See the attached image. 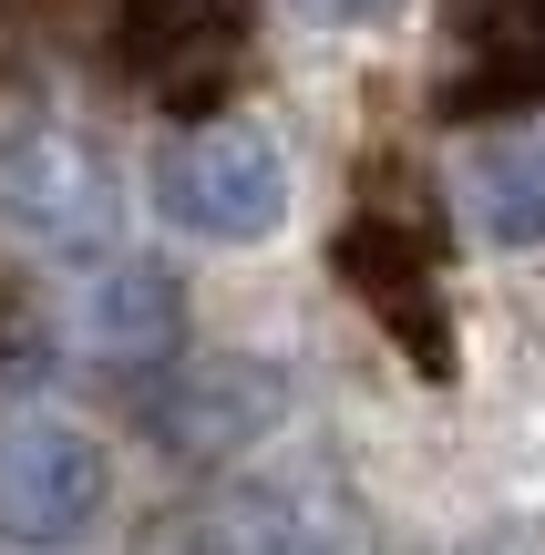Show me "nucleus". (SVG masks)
<instances>
[{
  "instance_id": "1",
  "label": "nucleus",
  "mask_w": 545,
  "mask_h": 555,
  "mask_svg": "<svg viewBox=\"0 0 545 555\" xmlns=\"http://www.w3.org/2000/svg\"><path fill=\"white\" fill-rule=\"evenodd\" d=\"M155 196H165V217H176L185 237L258 247V237H278V217H288V155L258 124H196V134L155 165Z\"/></svg>"
},
{
  "instance_id": "2",
  "label": "nucleus",
  "mask_w": 545,
  "mask_h": 555,
  "mask_svg": "<svg viewBox=\"0 0 545 555\" xmlns=\"http://www.w3.org/2000/svg\"><path fill=\"white\" fill-rule=\"evenodd\" d=\"M0 217H11L31 247H52V258L114 247V227H124L114 155L82 144V134H62V124H21V134L0 144Z\"/></svg>"
},
{
  "instance_id": "3",
  "label": "nucleus",
  "mask_w": 545,
  "mask_h": 555,
  "mask_svg": "<svg viewBox=\"0 0 545 555\" xmlns=\"http://www.w3.org/2000/svg\"><path fill=\"white\" fill-rule=\"evenodd\" d=\"M103 515V442L73 422H11L0 433V545L73 555Z\"/></svg>"
},
{
  "instance_id": "4",
  "label": "nucleus",
  "mask_w": 545,
  "mask_h": 555,
  "mask_svg": "<svg viewBox=\"0 0 545 555\" xmlns=\"http://www.w3.org/2000/svg\"><path fill=\"white\" fill-rule=\"evenodd\" d=\"M247 41H258V0H124V62H134V82H155L185 114H206L247 73Z\"/></svg>"
},
{
  "instance_id": "5",
  "label": "nucleus",
  "mask_w": 545,
  "mask_h": 555,
  "mask_svg": "<svg viewBox=\"0 0 545 555\" xmlns=\"http://www.w3.org/2000/svg\"><path fill=\"white\" fill-rule=\"evenodd\" d=\"M340 278L381 309V330L402 339L432 380L453 371V330H443V298H432V237L402 217V206H371V217L340 237Z\"/></svg>"
},
{
  "instance_id": "6",
  "label": "nucleus",
  "mask_w": 545,
  "mask_h": 555,
  "mask_svg": "<svg viewBox=\"0 0 545 555\" xmlns=\"http://www.w3.org/2000/svg\"><path fill=\"white\" fill-rule=\"evenodd\" d=\"M443 11H453V41H464L453 114L545 103V0H443Z\"/></svg>"
},
{
  "instance_id": "7",
  "label": "nucleus",
  "mask_w": 545,
  "mask_h": 555,
  "mask_svg": "<svg viewBox=\"0 0 545 555\" xmlns=\"http://www.w3.org/2000/svg\"><path fill=\"white\" fill-rule=\"evenodd\" d=\"M176 330H185V298L155 258H114L82 288V339H93L114 371H165L176 360Z\"/></svg>"
},
{
  "instance_id": "8",
  "label": "nucleus",
  "mask_w": 545,
  "mask_h": 555,
  "mask_svg": "<svg viewBox=\"0 0 545 555\" xmlns=\"http://www.w3.org/2000/svg\"><path fill=\"white\" fill-rule=\"evenodd\" d=\"M473 227L494 247H545V124H515V134H484L464 165Z\"/></svg>"
},
{
  "instance_id": "9",
  "label": "nucleus",
  "mask_w": 545,
  "mask_h": 555,
  "mask_svg": "<svg viewBox=\"0 0 545 555\" xmlns=\"http://www.w3.org/2000/svg\"><path fill=\"white\" fill-rule=\"evenodd\" d=\"M268 422H278V380L268 371H196L155 412V433L176 442V453H226V442H258Z\"/></svg>"
},
{
  "instance_id": "10",
  "label": "nucleus",
  "mask_w": 545,
  "mask_h": 555,
  "mask_svg": "<svg viewBox=\"0 0 545 555\" xmlns=\"http://www.w3.org/2000/svg\"><path fill=\"white\" fill-rule=\"evenodd\" d=\"M309 11H320V21H391L402 0H309Z\"/></svg>"
}]
</instances>
